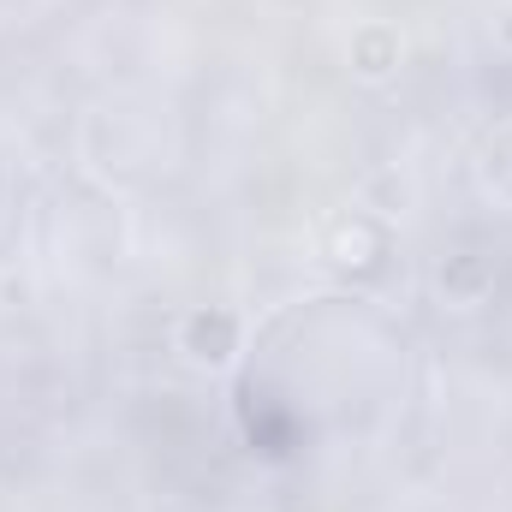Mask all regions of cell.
Masks as SVG:
<instances>
[{
  "mask_svg": "<svg viewBox=\"0 0 512 512\" xmlns=\"http://www.w3.org/2000/svg\"><path fill=\"white\" fill-rule=\"evenodd\" d=\"M233 346H239V322L233 316H191L185 322V352L197 358V364H227L233 358Z\"/></svg>",
  "mask_w": 512,
  "mask_h": 512,
  "instance_id": "1",
  "label": "cell"
},
{
  "mask_svg": "<svg viewBox=\"0 0 512 512\" xmlns=\"http://www.w3.org/2000/svg\"><path fill=\"white\" fill-rule=\"evenodd\" d=\"M352 66H358L364 78H387V72L399 66V36L382 30V24L358 30V36H352Z\"/></svg>",
  "mask_w": 512,
  "mask_h": 512,
  "instance_id": "2",
  "label": "cell"
}]
</instances>
